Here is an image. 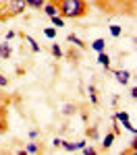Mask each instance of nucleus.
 I'll return each instance as SVG.
<instances>
[{
    "label": "nucleus",
    "mask_w": 137,
    "mask_h": 155,
    "mask_svg": "<svg viewBox=\"0 0 137 155\" xmlns=\"http://www.w3.org/2000/svg\"><path fill=\"white\" fill-rule=\"evenodd\" d=\"M58 12L62 19H81L87 15L85 0H58Z\"/></svg>",
    "instance_id": "obj_1"
},
{
    "label": "nucleus",
    "mask_w": 137,
    "mask_h": 155,
    "mask_svg": "<svg viewBox=\"0 0 137 155\" xmlns=\"http://www.w3.org/2000/svg\"><path fill=\"white\" fill-rule=\"evenodd\" d=\"M4 8L9 11V17H17V15H21L27 8V2L25 0H9V4Z\"/></svg>",
    "instance_id": "obj_2"
},
{
    "label": "nucleus",
    "mask_w": 137,
    "mask_h": 155,
    "mask_svg": "<svg viewBox=\"0 0 137 155\" xmlns=\"http://www.w3.org/2000/svg\"><path fill=\"white\" fill-rule=\"evenodd\" d=\"M114 77H116V81H118V83L127 85V83H129V77H131V72H129V71H114Z\"/></svg>",
    "instance_id": "obj_3"
},
{
    "label": "nucleus",
    "mask_w": 137,
    "mask_h": 155,
    "mask_svg": "<svg viewBox=\"0 0 137 155\" xmlns=\"http://www.w3.org/2000/svg\"><path fill=\"white\" fill-rule=\"evenodd\" d=\"M0 58H4V60L11 58V46L9 44H0Z\"/></svg>",
    "instance_id": "obj_4"
},
{
    "label": "nucleus",
    "mask_w": 137,
    "mask_h": 155,
    "mask_svg": "<svg viewBox=\"0 0 137 155\" xmlns=\"http://www.w3.org/2000/svg\"><path fill=\"white\" fill-rule=\"evenodd\" d=\"M98 62L102 64V66H106V68H110V56H108L106 52H100V56H98Z\"/></svg>",
    "instance_id": "obj_5"
},
{
    "label": "nucleus",
    "mask_w": 137,
    "mask_h": 155,
    "mask_svg": "<svg viewBox=\"0 0 137 155\" xmlns=\"http://www.w3.org/2000/svg\"><path fill=\"white\" fill-rule=\"evenodd\" d=\"M91 48L96 50V52H104V50H106V41H104L102 37H98V39L91 44Z\"/></svg>",
    "instance_id": "obj_6"
},
{
    "label": "nucleus",
    "mask_w": 137,
    "mask_h": 155,
    "mask_svg": "<svg viewBox=\"0 0 137 155\" xmlns=\"http://www.w3.org/2000/svg\"><path fill=\"white\" fill-rule=\"evenodd\" d=\"M50 19H52V25H54L56 29H58V27H64V19H62L60 15H52Z\"/></svg>",
    "instance_id": "obj_7"
},
{
    "label": "nucleus",
    "mask_w": 137,
    "mask_h": 155,
    "mask_svg": "<svg viewBox=\"0 0 137 155\" xmlns=\"http://www.w3.org/2000/svg\"><path fill=\"white\" fill-rule=\"evenodd\" d=\"M42 8L46 11V15H48V17H52V15H58V8H56V4H44Z\"/></svg>",
    "instance_id": "obj_8"
},
{
    "label": "nucleus",
    "mask_w": 137,
    "mask_h": 155,
    "mask_svg": "<svg viewBox=\"0 0 137 155\" xmlns=\"http://www.w3.org/2000/svg\"><path fill=\"white\" fill-rule=\"evenodd\" d=\"M25 2H27V6H31V8H36V11H39V8L46 4L44 0H25Z\"/></svg>",
    "instance_id": "obj_9"
},
{
    "label": "nucleus",
    "mask_w": 137,
    "mask_h": 155,
    "mask_svg": "<svg viewBox=\"0 0 137 155\" xmlns=\"http://www.w3.org/2000/svg\"><path fill=\"white\" fill-rule=\"evenodd\" d=\"M114 120L127 124V122H129V114H127V112H116V114H114Z\"/></svg>",
    "instance_id": "obj_10"
},
{
    "label": "nucleus",
    "mask_w": 137,
    "mask_h": 155,
    "mask_svg": "<svg viewBox=\"0 0 137 155\" xmlns=\"http://www.w3.org/2000/svg\"><path fill=\"white\" fill-rule=\"evenodd\" d=\"M67 39H69V44H73V46H79V48H85V44H83V41H81V39H79L77 35H73V33H71V35L67 37Z\"/></svg>",
    "instance_id": "obj_11"
},
{
    "label": "nucleus",
    "mask_w": 137,
    "mask_h": 155,
    "mask_svg": "<svg viewBox=\"0 0 137 155\" xmlns=\"http://www.w3.org/2000/svg\"><path fill=\"white\" fill-rule=\"evenodd\" d=\"M114 137H116V134H114V132H108V134H106V137H104V149H108V147H110L112 145V141H114Z\"/></svg>",
    "instance_id": "obj_12"
},
{
    "label": "nucleus",
    "mask_w": 137,
    "mask_h": 155,
    "mask_svg": "<svg viewBox=\"0 0 137 155\" xmlns=\"http://www.w3.org/2000/svg\"><path fill=\"white\" fill-rule=\"evenodd\" d=\"M60 147H64L67 151H77V143H71V141H60Z\"/></svg>",
    "instance_id": "obj_13"
},
{
    "label": "nucleus",
    "mask_w": 137,
    "mask_h": 155,
    "mask_svg": "<svg viewBox=\"0 0 137 155\" xmlns=\"http://www.w3.org/2000/svg\"><path fill=\"white\" fill-rule=\"evenodd\" d=\"M44 35L48 37V39H54L56 37V27H46L44 29Z\"/></svg>",
    "instance_id": "obj_14"
},
{
    "label": "nucleus",
    "mask_w": 137,
    "mask_h": 155,
    "mask_svg": "<svg viewBox=\"0 0 137 155\" xmlns=\"http://www.w3.org/2000/svg\"><path fill=\"white\" fill-rule=\"evenodd\" d=\"M121 33H123L121 25H110V35H112V37H118Z\"/></svg>",
    "instance_id": "obj_15"
},
{
    "label": "nucleus",
    "mask_w": 137,
    "mask_h": 155,
    "mask_svg": "<svg viewBox=\"0 0 137 155\" xmlns=\"http://www.w3.org/2000/svg\"><path fill=\"white\" fill-rule=\"evenodd\" d=\"M50 52H52L56 58H60V56H62V50H60V46H58V44H52V46H50Z\"/></svg>",
    "instance_id": "obj_16"
},
{
    "label": "nucleus",
    "mask_w": 137,
    "mask_h": 155,
    "mask_svg": "<svg viewBox=\"0 0 137 155\" xmlns=\"http://www.w3.org/2000/svg\"><path fill=\"white\" fill-rule=\"evenodd\" d=\"M75 112H77V107L71 106V104H67V106L62 107V114H64V116H71V114H75Z\"/></svg>",
    "instance_id": "obj_17"
},
{
    "label": "nucleus",
    "mask_w": 137,
    "mask_h": 155,
    "mask_svg": "<svg viewBox=\"0 0 137 155\" xmlns=\"http://www.w3.org/2000/svg\"><path fill=\"white\" fill-rule=\"evenodd\" d=\"M89 99H91V104H98V95H96V87L94 85H89Z\"/></svg>",
    "instance_id": "obj_18"
},
{
    "label": "nucleus",
    "mask_w": 137,
    "mask_h": 155,
    "mask_svg": "<svg viewBox=\"0 0 137 155\" xmlns=\"http://www.w3.org/2000/svg\"><path fill=\"white\" fill-rule=\"evenodd\" d=\"M25 39H27V41H29V44H31V50H33V52H39V46H37V44H36V39H33V37L25 35Z\"/></svg>",
    "instance_id": "obj_19"
},
{
    "label": "nucleus",
    "mask_w": 137,
    "mask_h": 155,
    "mask_svg": "<svg viewBox=\"0 0 137 155\" xmlns=\"http://www.w3.org/2000/svg\"><path fill=\"white\" fill-rule=\"evenodd\" d=\"M87 137L89 139H98V128L94 126V128H87Z\"/></svg>",
    "instance_id": "obj_20"
},
{
    "label": "nucleus",
    "mask_w": 137,
    "mask_h": 155,
    "mask_svg": "<svg viewBox=\"0 0 137 155\" xmlns=\"http://www.w3.org/2000/svg\"><path fill=\"white\" fill-rule=\"evenodd\" d=\"M2 11H6V8H4V6L0 4V21H6V19H11V17H9L6 12H2Z\"/></svg>",
    "instance_id": "obj_21"
},
{
    "label": "nucleus",
    "mask_w": 137,
    "mask_h": 155,
    "mask_svg": "<svg viewBox=\"0 0 137 155\" xmlns=\"http://www.w3.org/2000/svg\"><path fill=\"white\" fill-rule=\"evenodd\" d=\"M83 153L85 155H96V149H94V147H83Z\"/></svg>",
    "instance_id": "obj_22"
},
{
    "label": "nucleus",
    "mask_w": 137,
    "mask_h": 155,
    "mask_svg": "<svg viewBox=\"0 0 137 155\" xmlns=\"http://www.w3.org/2000/svg\"><path fill=\"white\" fill-rule=\"evenodd\" d=\"M27 153H37V145H27Z\"/></svg>",
    "instance_id": "obj_23"
},
{
    "label": "nucleus",
    "mask_w": 137,
    "mask_h": 155,
    "mask_svg": "<svg viewBox=\"0 0 137 155\" xmlns=\"http://www.w3.org/2000/svg\"><path fill=\"white\" fill-rule=\"evenodd\" d=\"M6 85H9V79H6V77H2V74H0V87H6Z\"/></svg>",
    "instance_id": "obj_24"
},
{
    "label": "nucleus",
    "mask_w": 137,
    "mask_h": 155,
    "mask_svg": "<svg viewBox=\"0 0 137 155\" xmlns=\"http://www.w3.org/2000/svg\"><path fill=\"white\" fill-rule=\"evenodd\" d=\"M6 128H9V126H6V122H4V120L0 118V132H4Z\"/></svg>",
    "instance_id": "obj_25"
}]
</instances>
